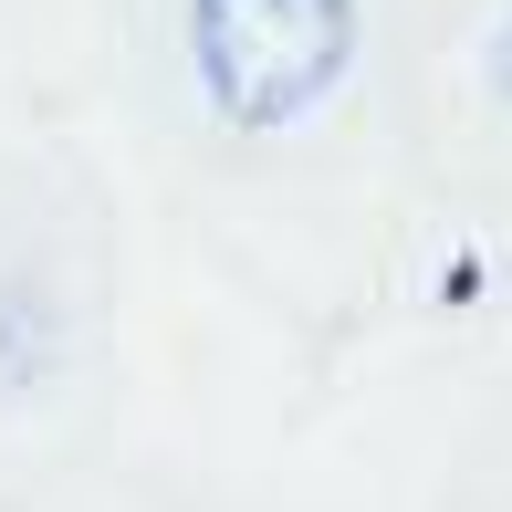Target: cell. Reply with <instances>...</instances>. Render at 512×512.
I'll list each match as a JSON object with an SVG mask.
<instances>
[{"instance_id": "obj_1", "label": "cell", "mask_w": 512, "mask_h": 512, "mask_svg": "<svg viewBox=\"0 0 512 512\" xmlns=\"http://www.w3.org/2000/svg\"><path fill=\"white\" fill-rule=\"evenodd\" d=\"M356 0H189V74L220 126L283 136L345 84Z\"/></svg>"}, {"instance_id": "obj_2", "label": "cell", "mask_w": 512, "mask_h": 512, "mask_svg": "<svg viewBox=\"0 0 512 512\" xmlns=\"http://www.w3.org/2000/svg\"><path fill=\"white\" fill-rule=\"evenodd\" d=\"M492 95L512 105V11H502V32H492Z\"/></svg>"}]
</instances>
